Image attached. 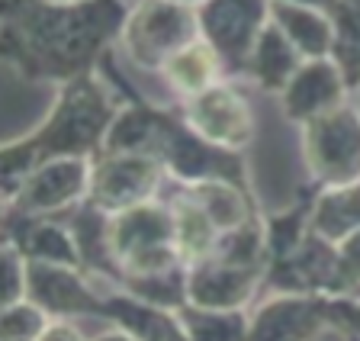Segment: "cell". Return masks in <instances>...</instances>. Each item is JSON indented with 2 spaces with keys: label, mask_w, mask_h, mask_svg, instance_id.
I'll return each mask as SVG.
<instances>
[{
  "label": "cell",
  "mask_w": 360,
  "mask_h": 341,
  "mask_svg": "<svg viewBox=\"0 0 360 341\" xmlns=\"http://www.w3.org/2000/svg\"><path fill=\"white\" fill-rule=\"evenodd\" d=\"M126 0H0V58L20 81L61 84L100 71L122 39Z\"/></svg>",
  "instance_id": "obj_1"
},
{
  "label": "cell",
  "mask_w": 360,
  "mask_h": 341,
  "mask_svg": "<svg viewBox=\"0 0 360 341\" xmlns=\"http://www.w3.org/2000/svg\"><path fill=\"white\" fill-rule=\"evenodd\" d=\"M122 97L100 71L68 81L55 94L52 110L26 136L10 139L0 148V193H13L16 184L36 167L58 158L94 161L103 152V142L120 116Z\"/></svg>",
  "instance_id": "obj_2"
},
{
  "label": "cell",
  "mask_w": 360,
  "mask_h": 341,
  "mask_svg": "<svg viewBox=\"0 0 360 341\" xmlns=\"http://www.w3.org/2000/svg\"><path fill=\"white\" fill-rule=\"evenodd\" d=\"M110 248L122 271V281L184 267L167 200H151L120 216H110Z\"/></svg>",
  "instance_id": "obj_3"
},
{
  "label": "cell",
  "mask_w": 360,
  "mask_h": 341,
  "mask_svg": "<svg viewBox=\"0 0 360 341\" xmlns=\"http://www.w3.org/2000/svg\"><path fill=\"white\" fill-rule=\"evenodd\" d=\"M200 39L196 7H184L174 0H132L120 46L139 71L161 75L177 52Z\"/></svg>",
  "instance_id": "obj_4"
},
{
  "label": "cell",
  "mask_w": 360,
  "mask_h": 341,
  "mask_svg": "<svg viewBox=\"0 0 360 341\" xmlns=\"http://www.w3.org/2000/svg\"><path fill=\"white\" fill-rule=\"evenodd\" d=\"M300 148L309 184L319 190L360 184V103L347 100L300 126Z\"/></svg>",
  "instance_id": "obj_5"
},
{
  "label": "cell",
  "mask_w": 360,
  "mask_h": 341,
  "mask_svg": "<svg viewBox=\"0 0 360 341\" xmlns=\"http://www.w3.org/2000/svg\"><path fill=\"white\" fill-rule=\"evenodd\" d=\"M264 290L267 293L325 296V300H341V296L360 293V287L345 267L341 248L328 238H322L319 232H309L292 255L267 264Z\"/></svg>",
  "instance_id": "obj_6"
},
{
  "label": "cell",
  "mask_w": 360,
  "mask_h": 341,
  "mask_svg": "<svg viewBox=\"0 0 360 341\" xmlns=\"http://www.w3.org/2000/svg\"><path fill=\"white\" fill-rule=\"evenodd\" d=\"M165 165L148 155L100 152L90 161V190L87 203L106 216H120L142 203L158 200L165 187Z\"/></svg>",
  "instance_id": "obj_7"
},
{
  "label": "cell",
  "mask_w": 360,
  "mask_h": 341,
  "mask_svg": "<svg viewBox=\"0 0 360 341\" xmlns=\"http://www.w3.org/2000/svg\"><path fill=\"white\" fill-rule=\"evenodd\" d=\"M196 20L200 39L216 49L229 75L241 77L261 32L270 26V0H202Z\"/></svg>",
  "instance_id": "obj_8"
},
{
  "label": "cell",
  "mask_w": 360,
  "mask_h": 341,
  "mask_svg": "<svg viewBox=\"0 0 360 341\" xmlns=\"http://www.w3.org/2000/svg\"><path fill=\"white\" fill-rule=\"evenodd\" d=\"M187 122L200 132L206 142L219 145L225 152H238L245 155L248 145L257 136V120H255V106L235 84L222 81L210 91L196 94V97L180 103Z\"/></svg>",
  "instance_id": "obj_9"
},
{
  "label": "cell",
  "mask_w": 360,
  "mask_h": 341,
  "mask_svg": "<svg viewBox=\"0 0 360 341\" xmlns=\"http://www.w3.org/2000/svg\"><path fill=\"white\" fill-rule=\"evenodd\" d=\"M90 190V161L87 158H58L36 167L16 184L13 193L4 197V210L22 216H61L87 200Z\"/></svg>",
  "instance_id": "obj_10"
},
{
  "label": "cell",
  "mask_w": 360,
  "mask_h": 341,
  "mask_svg": "<svg viewBox=\"0 0 360 341\" xmlns=\"http://www.w3.org/2000/svg\"><path fill=\"white\" fill-rule=\"evenodd\" d=\"M331 328L328 300L306 293H267L248 309L245 341H319Z\"/></svg>",
  "instance_id": "obj_11"
},
{
  "label": "cell",
  "mask_w": 360,
  "mask_h": 341,
  "mask_svg": "<svg viewBox=\"0 0 360 341\" xmlns=\"http://www.w3.org/2000/svg\"><path fill=\"white\" fill-rule=\"evenodd\" d=\"M26 300L39 303L52 319H103V290L81 267L30 261Z\"/></svg>",
  "instance_id": "obj_12"
},
{
  "label": "cell",
  "mask_w": 360,
  "mask_h": 341,
  "mask_svg": "<svg viewBox=\"0 0 360 341\" xmlns=\"http://www.w3.org/2000/svg\"><path fill=\"white\" fill-rule=\"evenodd\" d=\"M264 267H241L219 258L196 261L187 267V303L202 309L248 312L264 290Z\"/></svg>",
  "instance_id": "obj_13"
},
{
  "label": "cell",
  "mask_w": 360,
  "mask_h": 341,
  "mask_svg": "<svg viewBox=\"0 0 360 341\" xmlns=\"http://www.w3.org/2000/svg\"><path fill=\"white\" fill-rule=\"evenodd\" d=\"M351 87H347L345 75L331 58H309L302 61V68L292 75V81L280 94V113L290 120L292 126H306L309 120L338 110L341 103L351 100Z\"/></svg>",
  "instance_id": "obj_14"
},
{
  "label": "cell",
  "mask_w": 360,
  "mask_h": 341,
  "mask_svg": "<svg viewBox=\"0 0 360 341\" xmlns=\"http://www.w3.org/2000/svg\"><path fill=\"white\" fill-rule=\"evenodd\" d=\"M4 242H13L26 261H49L84 271L77 242L61 216H22L4 210Z\"/></svg>",
  "instance_id": "obj_15"
},
{
  "label": "cell",
  "mask_w": 360,
  "mask_h": 341,
  "mask_svg": "<svg viewBox=\"0 0 360 341\" xmlns=\"http://www.w3.org/2000/svg\"><path fill=\"white\" fill-rule=\"evenodd\" d=\"M100 290H103V322L122 328L139 341H190L187 328L174 309L145 303L110 283H100Z\"/></svg>",
  "instance_id": "obj_16"
},
{
  "label": "cell",
  "mask_w": 360,
  "mask_h": 341,
  "mask_svg": "<svg viewBox=\"0 0 360 341\" xmlns=\"http://www.w3.org/2000/svg\"><path fill=\"white\" fill-rule=\"evenodd\" d=\"M302 61L306 58L300 55V49L292 46L290 39L280 32V26L270 20V26L261 32L255 52H251V61H248L245 77L255 84L257 91L280 97L283 87L292 81V75L302 68Z\"/></svg>",
  "instance_id": "obj_17"
},
{
  "label": "cell",
  "mask_w": 360,
  "mask_h": 341,
  "mask_svg": "<svg viewBox=\"0 0 360 341\" xmlns=\"http://www.w3.org/2000/svg\"><path fill=\"white\" fill-rule=\"evenodd\" d=\"M171 206V219H174V238H177V251L184 264H196V261L212 258L219 238H222V229L212 222V216L202 210L193 200L187 187H177L174 197H167Z\"/></svg>",
  "instance_id": "obj_18"
},
{
  "label": "cell",
  "mask_w": 360,
  "mask_h": 341,
  "mask_svg": "<svg viewBox=\"0 0 360 341\" xmlns=\"http://www.w3.org/2000/svg\"><path fill=\"white\" fill-rule=\"evenodd\" d=\"M161 77H165L167 91L177 94V100L184 103V100L222 84L225 77H229V71H225L222 58L216 55V49H212L206 39H196L193 46H187L184 52H177L167 61Z\"/></svg>",
  "instance_id": "obj_19"
},
{
  "label": "cell",
  "mask_w": 360,
  "mask_h": 341,
  "mask_svg": "<svg viewBox=\"0 0 360 341\" xmlns=\"http://www.w3.org/2000/svg\"><path fill=\"white\" fill-rule=\"evenodd\" d=\"M270 20L280 26L286 39L300 49L302 58H331L335 46V23L331 16L312 7H296V4H280L270 0Z\"/></svg>",
  "instance_id": "obj_20"
},
{
  "label": "cell",
  "mask_w": 360,
  "mask_h": 341,
  "mask_svg": "<svg viewBox=\"0 0 360 341\" xmlns=\"http://www.w3.org/2000/svg\"><path fill=\"white\" fill-rule=\"evenodd\" d=\"M187 190L193 193L196 203L210 212L212 222H216L222 232H232V229L251 222L255 216H261L255 190H245L232 181H202Z\"/></svg>",
  "instance_id": "obj_21"
},
{
  "label": "cell",
  "mask_w": 360,
  "mask_h": 341,
  "mask_svg": "<svg viewBox=\"0 0 360 341\" xmlns=\"http://www.w3.org/2000/svg\"><path fill=\"white\" fill-rule=\"evenodd\" d=\"M312 232L335 245L360 232V184L319 190L312 206Z\"/></svg>",
  "instance_id": "obj_22"
},
{
  "label": "cell",
  "mask_w": 360,
  "mask_h": 341,
  "mask_svg": "<svg viewBox=\"0 0 360 341\" xmlns=\"http://www.w3.org/2000/svg\"><path fill=\"white\" fill-rule=\"evenodd\" d=\"M335 23V46H331V61H335L347 87L360 91V0H341L331 13Z\"/></svg>",
  "instance_id": "obj_23"
},
{
  "label": "cell",
  "mask_w": 360,
  "mask_h": 341,
  "mask_svg": "<svg viewBox=\"0 0 360 341\" xmlns=\"http://www.w3.org/2000/svg\"><path fill=\"white\" fill-rule=\"evenodd\" d=\"M180 322L187 328L190 341H245L248 338V312H222L202 306H180Z\"/></svg>",
  "instance_id": "obj_24"
},
{
  "label": "cell",
  "mask_w": 360,
  "mask_h": 341,
  "mask_svg": "<svg viewBox=\"0 0 360 341\" xmlns=\"http://www.w3.org/2000/svg\"><path fill=\"white\" fill-rule=\"evenodd\" d=\"M120 290L139 296L145 303H155L177 312L180 306H187V264L165 274H151V277H129V281H122Z\"/></svg>",
  "instance_id": "obj_25"
},
{
  "label": "cell",
  "mask_w": 360,
  "mask_h": 341,
  "mask_svg": "<svg viewBox=\"0 0 360 341\" xmlns=\"http://www.w3.org/2000/svg\"><path fill=\"white\" fill-rule=\"evenodd\" d=\"M55 319L32 300L7 303L0 312V341H39Z\"/></svg>",
  "instance_id": "obj_26"
},
{
  "label": "cell",
  "mask_w": 360,
  "mask_h": 341,
  "mask_svg": "<svg viewBox=\"0 0 360 341\" xmlns=\"http://www.w3.org/2000/svg\"><path fill=\"white\" fill-rule=\"evenodd\" d=\"M4 306L26 300V281H30V261L13 242H4Z\"/></svg>",
  "instance_id": "obj_27"
},
{
  "label": "cell",
  "mask_w": 360,
  "mask_h": 341,
  "mask_svg": "<svg viewBox=\"0 0 360 341\" xmlns=\"http://www.w3.org/2000/svg\"><path fill=\"white\" fill-rule=\"evenodd\" d=\"M328 319L331 328L341 332L345 338L360 341V293L341 296V300H328Z\"/></svg>",
  "instance_id": "obj_28"
},
{
  "label": "cell",
  "mask_w": 360,
  "mask_h": 341,
  "mask_svg": "<svg viewBox=\"0 0 360 341\" xmlns=\"http://www.w3.org/2000/svg\"><path fill=\"white\" fill-rule=\"evenodd\" d=\"M341 248V258H345V267L347 274L354 277V283L360 287V232H354V236H347L345 242L338 245Z\"/></svg>",
  "instance_id": "obj_29"
},
{
  "label": "cell",
  "mask_w": 360,
  "mask_h": 341,
  "mask_svg": "<svg viewBox=\"0 0 360 341\" xmlns=\"http://www.w3.org/2000/svg\"><path fill=\"white\" fill-rule=\"evenodd\" d=\"M39 341H87V335H84L81 328L75 326V322H65V319H55L52 326H49V332H45Z\"/></svg>",
  "instance_id": "obj_30"
},
{
  "label": "cell",
  "mask_w": 360,
  "mask_h": 341,
  "mask_svg": "<svg viewBox=\"0 0 360 341\" xmlns=\"http://www.w3.org/2000/svg\"><path fill=\"white\" fill-rule=\"evenodd\" d=\"M280 4H296V7H312V10H322V13H335V7L341 0H280Z\"/></svg>",
  "instance_id": "obj_31"
},
{
  "label": "cell",
  "mask_w": 360,
  "mask_h": 341,
  "mask_svg": "<svg viewBox=\"0 0 360 341\" xmlns=\"http://www.w3.org/2000/svg\"><path fill=\"white\" fill-rule=\"evenodd\" d=\"M94 341H139V338H132L129 332H122V328L112 326V328H106V332H100Z\"/></svg>",
  "instance_id": "obj_32"
},
{
  "label": "cell",
  "mask_w": 360,
  "mask_h": 341,
  "mask_svg": "<svg viewBox=\"0 0 360 341\" xmlns=\"http://www.w3.org/2000/svg\"><path fill=\"white\" fill-rule=\"evenodd\" d=\"M174 4H184V7H200L202 0H174Z\"/></svg>",
  "instance_id": "obj_33"
},
{
  "label": "cell",
  "mask_w": 360,
  "mask_h": 341,
  "mask_svg": "<svg viewBox=\"0 0 360 341\" xmlns=\"http://www.w3.org/2000/svg\"><path fill=\"white\" fill-rule=\"evenodd\" d=\"M49 4H81V0H49Z\"/></svg>",
  "instance_id": "obj_34"
},
{
  "label": "cell",
  "mask_w": 360,
  "mask_h": 341,
  "mask_svg": "<svg viewBox=\"0 0 360 341\" xmlns=\"http://www.w3.org/2000/svg\"><path fill=\"white\" fill-rule=\"evenodd\" d=\"M357 94H360V91H357Z\"/></svg>",
  "instance_id": "obj_35"
}]
</instances>
